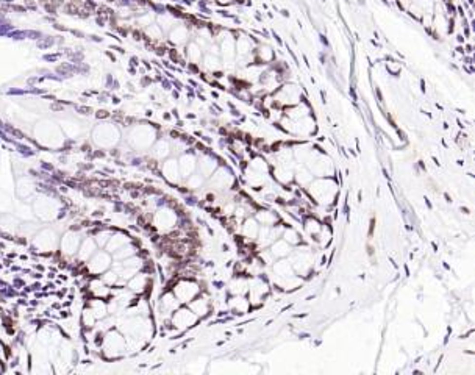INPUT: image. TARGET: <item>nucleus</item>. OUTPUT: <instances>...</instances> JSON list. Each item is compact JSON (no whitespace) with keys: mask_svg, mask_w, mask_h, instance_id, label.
Instances as JSON below:
<instances>
[{"mask_svg":"<svg viewBox=\"0 0 475 375\" xmlns=\"http://www.w3.org/2000/svg\"><path fill=\"white\" fill-rule=\"evenodd\" d=\"M64 13L66 14H71V16H77V13L80 8H77V6H73L72 3H64Z\"/></svg>","mask_w":475,"mask_h":375,"instance_id":"1","label":"nucleus"},{"mask_svg":"<svg viewBox=\"0 0 475 375\" xmlns=\"http://www.w3.org/2000/svg\"><path fill=\"white\" fill-rule=\"evenodd\" d=\"M83 8L88 10L89 13H92L95 8H97V3H95L94 0H85V2H83Z\"/></svg>","mask_w":475,"mask_h":375,"instance_id":"2","label":"nucleus"},{"mask_svg":"<svg viewBox=\"0 0 475 375\" xmlns=\"http://www.w3.org/2000/svg\"><path fill=\"white\" fill-rule=\"evenodd\" d=\"M54 42H55V41H54V38L47 36V39H41V41H38V46H39L41 49H47V47H50Z\"/></svg>","mask_w":475,"mask_h":375,"instance_id":"3","label":"nucleus"},{"mask_svg":"<svg viewBox=\"0 0 475 375\" xmlns=\"http://www.w3.org/2000/svg\"><path fill=\"white\" fill-rule=\"evenodd\" d=\"M89 16H91V13H89L88 10H85V8H80L78 13H77V18H80V19H88Z\"/></svg>","mask_w":475,"mask_h":375,"instance_id":"4","label":"nucleus"},{"mask_svg":"<svg viewBox=\"0 0 475 375\" xmlns=\"http://www.w3.org/2000/svg\"><path fill=\"white\" fill-rule=\"evenodd\" d=\"M8 8L13 10V11H18V13H25L27 11L25 6H19V5H11V6H8Z\"/></svg>","mask_w":475,"mask_h":375,"instance_id":"5","label":"nucleus"},{"mask_svg":"<svg viewBox=\"0 0 475 375\" xmlns=\"http://www.w3.org/2000/svg\"><path fill=\"white\" fill-rule=\"evenodd\" d=\"M11 36L14 38V39H24V38L27 36V33L25 32H16V33H13Z\"/></svg>","mask_w":475,"mask_h":375,"instance_id":"6","label":"nucleus"},{"mask_svg":"<svg viewBox=\"0 0 475 375\" xmlns=\"http://www.w3.org/2000/svg\"><path fill=\"white\" fill-rule=\"evenodd\" d=\"M49 2H50L52 5H54L55 8H59V6H63V5L66 3L64 0H49Z\"/></svg>","mask_w":475,"mask_h":375,"instance_id":"7","label":"nucleus"},{"mask_svg":"<svg viewBox=\"0 0 475 375\" xmlns=\"http://www.w3.org/2000/svg\"><path fill=\"white\" fill-rule=\"evenodd\" d=\"M25 33H27L28 38H32V39H38V38L41 36L39 32H25Z\"/></svg>","mask_w":475,"mask_h":375,"instance_id":"8","label":"nucleus"},{"mask_svg":"<svg viewBox=\"0 0 475 375\" xmlns=\"http://www.w3.org/2000/svg\"><path fill=\"white\" fill-rule=\"evenodd\" d=\"M95 117H97V119L108 117V111H105V110H100V111H97V114H95Z\"/></svg>","mask_w":475,"mask_h":375,"instance_id":"9","label":"nucleus"},{"mask_svg":"<svg viewBox=\"0 0 475 375\" xmlns=\"http://www.w3.org/2000/svg\"><path fill=\"white\" fill-rule=\"evenodd\" d=\"M78 111H80V112H83V114H89V112H91L92 110H91V108H88V107H81V108H78Z\"/></svg>","mask_w":475,"mask_h":375,"instance_id":"10","label":"nucleus"},{"mask_svg":"<svg viewBox=\"0 0 475 375\" xmlns=\"http://www.w3.org/2000/svg\"><path fill=\"white\" fill-rule=\"evenodd\" d=\"M52 110H54V111H63V107H61V105L54 103V105H52Z\"/></svg>","mask_w":475,"mask_h":375,"instance_id":"11","label":"nucleus"},{"mask_svg":"<svg viewBox=\"0 0 475 375\" xmlns=\"http://www.w3.org/2000/svg\"><path fill=\"white\" fill-rule=\"evenodd\" d=\"M56 30H59V32H68V28H66V27H63V25H59V24H55L54 25Z\"/></svg>","mask_w":475,"mask_h":375,"instance_id":"12","label":"nucleus"},{"mask_svg":"<svg viewBox=\"0 0 475 375\" xmlns=\"http://www.w3.org/2000/svg\"><path fill=\"white\" fill-rule=\"evenodd\" d=\"M91 39H92V41H97V42H100V41H102V38H100V36H97V35H92V36H91Z\"/></svg>","mask_w":475,"mask_h":375,"instance_id":"13","label":"nucleus"},{"mask_svg":"<svg viewBox=\"0 0 475 375\" xmlns=\"http://www.w3.org/2000/svg\"><path fill=\"white\" fill-rule=\"evenodd\" d=\"M72 33H73V35H75V36H80V38H83V36H85L83 33H80V32H77V30H72Z\"/></svg>","mask_w":475,"mask_h":375,"instance_id":"14","label":"nucleus"},{"mask_svg":"<svg viewBox=\"0 0 475 375\" xmlns=\"http://www.w3.org/2000/svg\"><path fill=\"white\" fill-rule=\"evenodd\" d=\"M3 2H5V3H6V2H8V3H11V2H13V0H3Z\"/></svg>","mask_w":475,"mask_h":375,"instance_id":"15","label":"nucleus"},{"mask_svg":"<svg viewBox=\"0 0 475 375\" xmlns=\"http://www.w3.org/2000/svg\"><path fill=\"white\" fill-rule=\"evenodd\" d=\"M108 2H114V0H108Z\"/></svg>","mask_w":475,"mask_h":375,"instance_id":"16","label":"nucleus"}]
</instances>
